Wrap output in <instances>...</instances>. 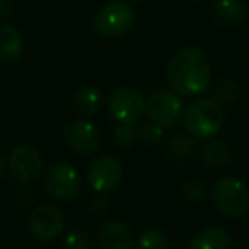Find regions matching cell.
<instances>
[{
  "mask_svg": "<svg viewBox=\"0 0 249 249\" xmlns=\"http://www.w3.org/2000/svg\"><path fill=\"white\" fill-rule=\"evenodd\" d=\"M166 82L178 97H197L210 87L212 70L207 54L200 48H181L170 58Z\"/></svg>",
  "mask_w": 249,
  "mask_h": 249,
  "instance_id": "1",
  "label": "cell"
},
{
  "mask_svg": "<svg viewBox=\"0 0 249 249\" xmlns=\"http://www.w3.org/2000/svg\"><path fill=\"white\" fill-rule=\"evenodd\" d=\"M187 132L192 138L209 139L224 125V110L212 99H198L183 110Z\"/></svg>",
  "mask_w": 249,
  "mask_h": 249,
  "instance_id": "2",
  "label": "cell"
},
{
  "mask_svg": "<svg viewBox=\"0 0 249 249\" xmlns=\"http://www.w3.org/2000/svg\"><path fill=\"white\" fill-rule=\"evenodd\" d=\"M212 200L217 210L231 219L243 217L249 210V188L236 177H222L212 185Z\"/></svg>",
  "mask_w": 249,
  "mask_h": 249,
  "instance_id": "3",
  "label": "cell"
},
{
  "mask_svg": "<svg viewBox=\"0 0 249 249\" xmlns=\"http://www.w3.org/2000/svg\"><path fill=\"white\" fill-rule=\"evenodd\" d=\"M136 22V12L124 0H112L102 5L93 17V27L104 37H119Z\"/></svg>",
  "mask_w": 249,
  "mask_h": 249,
  "instance_id": "4",
  "label": "cell"
},
{
  "mask_svg": "<svg viewBox=\"0 0 249 249\" xmlns=\"http://www.w3.org/2000/svg\"><path fill=\"white\" fill-rule=\"evenodd\" d=\"M183 102L168 89H154L146 99V112L161 127H175L183 119Z\"/></svg>",
  "mask_w": 249,
  "mask_h": 249,
  "instance_id": "5",
  "label": "cell"
},
{
  "mask_svg": "<svg viewBox=\"0 0 249 249\" xmlns=\"http://www.w3.org/2000/svg\"><path fill=\"white\" fill-rule=\"evenodd\" d=\"M108 112L119 124L134 125L146 112V99L132 87H117L108 97Z\"/></svg>",
  "mask_w": 249,
  "mask_h": 249,
  "instance_id": "6",
  "label": "cell"
},
{
  "mask_svg": "<svg viewBox=\"0 0 249 249\" xmlns=\"http://www.w3.org/2000/svg\"><path fill=\"white\" fill-rule=\"evenodd\" d=\"M44 187L50 197L59 202H68L80 194L82 178L76 168L70 163H56L44 177Z\"/></svg>",
  "mask_w": 249,
  "mask_h": 249,
  "instance_id": "7",
  "label": "cell"
},
{
  "mask_svg": "<svg viewBox=\"0 0 249 249\" xmlns=\"http://www.w3.org/2000/svg\"><path fill=\"white\" fill-rule=\"evenodd\" d=\"M27 229H29L31 236L36 237L37 241L50 243L63 234L65 217H63L61 210L56 209L54 205H50V203L37 205L27 217Z\"/></svg>",
  "mask_w": 249,
  "mask_h": 249,
  "instance_id": "8",
  "label": "cell"
},
{
  "mask_svg": "<svg viewBox=\"0 0 249 249\" xmlns=\"http://www.w3.org/2000/svg\"><path fill=\"white\" fill-rule=\"evenodd\" d=\"M7 168L19 183H34L43 175V158L31 146H17L10 151Z\"/></svg>",
  "mask_w": 249,
  "mask_h": 249,
  "instance_id": "9",
  "label": "cell"
},
{
  "mask_svg": "<svg viewBox=\"0 0 249 249\" xmlns=\"http://www.w3.org/2000/svg\"><path fill=\"white\" fill-rule=\"evenodd\" d=\"M122 164L114 156H100L90 164L87 180L97 194H110L122 181Z\"/></svg>",
  "mask_w": 249,
  "mask_h": 249,
  "instance_id": "10",
  "label": "cell"
},
{
  "mask_svg": "<svg viewBox=\"0 0 249 249\" xmlns=\"http://www.w3.org/2000/svg\"><path fill=\"white\" fill-rule=\"evenodd\" d=\"M65 142L76 154H93L102 144L100 131L90 121H73L65 129Z\"/></svg>",
  "mask_w": 249,
  "mask_h": 249,
  "instance_id": "11",
  "label": "cell"
},
{
  "mask_svg": "<svg viewBox=\"0 0 249 249\" xmlns=\"http://www.w3.org/2000/svg\"><path fill=\"white\" fill-rule=\"evenodd\" d=\"M209 17L220 27L234 29L248 20V7L243 0H212Z\"/></svg>",
  "mask_w": 249,
  "mask_h": 249,
  "instance_id": "12",
  "label": "cell"
},
{
  "mask_svg": "<svg viewBox=\"0 0 249 249\" xmlns=\"http://www.w3.org/2000/svg\"><path fill=\"white\" fill-rule=\"evenodd\" d=\"M100 249H134V236L131 227L117 219L107 220L99 231Z\"/></svg>",
  "mask_w": 249,
  "mask_h": 249,
  "instance_id": "13",
  "label": "cell"
},
{
  "mask_svg": "<svg viewBox=\"0 0 249 249\" xmlns=\"http://www.w3.org/2000/svg\"><path fill=\"white\" fill-rule=\"evenodd\" d=\"M231 236L224 227L212 226L198 231L192 237L188 249H229Z\"/></svg>",
  "mask_w": 249,
  "mask_h": 249,
  "instance_id": "14",
  "label": "cell"
},
{
  "mask_svg": "<svg viewBox=\"0 0 249 249\" xmlns=\"http://www.w3.org/2000/svg\"><path fill=\"white\" fill-rule=\"evenodd\" d=\"M24 43L20 33L12 26L0 24V63L9 65L20 58Z\"/></svg>",
  "mask_w": 249,
  "mask_h": 249,
  "instance_id": "15",
  "label": "cell"
},
{
  "mask_svg": "<svg viewBox=\"0 0 249 249\" xmlns=\"http://www.w3.org/2000/svg\"><path fill=\"white\" fill-rule=\"evenodd\" d=\"M202 156L209 166L212 168H226L227 164L232 160V151H231L229 144L226 141H220V139H212L209 141L202 149Z\"/></svg>",
  "mask_w": 249,
  "mask_h": 249,
  "instance_id": "16",
  "label": "cell"
},
{
  "mask_svg": "<svg viewBox=\"0 0 249 249\" xmlns=\"http://www.w3.org/2000/svg\"><path fill=\"white\" fill-rule=\"evenodd\" d=\"M73 107L82 115H93L102 105V93L95 87H82L73 95Z\"/></svg>",
  "mask_w": 249,
  "mask_h": 249,
  "instance_id": "17",
  "label": "cell"
},
{
  "mask_svg": "<svg viewBox=\"0 0 249 249\" xmlns=\"http://www.w3.org/2000/svg\"><path fill=\"white\" fill-rule=\"evenodd\" d=\"M195 153V139L190 134L185 132H177L171 138L170 144H168V154L171 160L175 161H183L192 158Z\"/></svg>",
  "mask_w": 249,
  "mask_h": 249,
  "instance_id": "18",
  "label": "cell"
},
{
  "mask_svg": "<svg viewBox=\"0 0 249 249\" xmlns=\"http://www.w3.org/2000/svg\"><path fill=\"white\" fill-rule=\"evenodd\" d=\"M168 246H170V239L166 232L158 227H149L139 234L136 249H168Z\"/></svg>",
  "mask_w": 249,
  "mask_h": 249,
  "instance_id": "19",
  "label": "cell"
},
{
  "mask_svg": "<svg viewBox=\"0 0 249 249\" xmlns=\"http://www.w3.org/2000/svg\"><path fill=\"white\" fill-rule=\"evenodd\" d=\"M237 99H239V87L234 82H231V80H222V82H219L213 87L212 100L219 107H222V105H232Z\"/></svg>",
  "mask_w": 249,
  "mask_h": 249,
  "instance_id": "20",
  "label": "cell"
},
{
  "mask_svg": "<svg viewBox=\"0 0 249 249\" xmlns=\"http://www.w3.org/2000/svg\"><path fill=\"white\" fill-rule=\"evenodd\" d=\"M138 136H139V141H141L142 144H146V146L158 144V142L163 139V127L158 125L156 122L148 121L141 125Z\"/></svg>",
  "mask_w": 249,
  "mask_h": 249,
  "instance_id": "21",
  "label": "cell"
},
{
  "mask_svg": "<svg viewBox=\"0 0 249 249\" xmlns=\"http://www.w3.org/2000/svg\"><path fill=\"white\" fill-rule=\"evenodd\" d=\"M181 194H183L185 198L192 200V202H198L207 195V187L197 178H190L181 185Z\"/></svg>",
  "mask_w": 249,
  "mask_h": 249,
  "instance_id": "22",
  "label": "cell"
},
{
  "mask_svg": "<svg viewBox=\"0 0 249 249\" xmlns=\"http://www.w3.org/2000/svg\"><path fill=\"white\" fill-rule=\"evenodd\" d=\"M65 249H90L89 234L83 231H70L63 239Z\"/></svg>",
  "mask_w": 249,
  "mask_h": 249,
  "instance_id": "23",
  "label": "cell"
},
{
  "mask_svg": "<svg viewBox=\"0 0 249 249\" xmlns=\"http://www.w3.org/2000/svg\"><path fill=\"white\" fill-rule=\"evenodd\" d=\"M136 141V131L134 125L127 124H119L114 131V142L121 148H129Z\"/></svg>",
  "mask_w": 249,
  "mask_h": 249,
  "instance_id": "24",
  "label": "cell"
},
{
  "mask_svg": "<svg viewBox=\"0 0 249 249\" xmlns=\"http://www.w3.org/2000/svg\"><path fill=\"white\" fill-rule=\"evenodd\" d=\"M12 9V2L10 0H0V20H5Z\"/></svg>",
  "mask_w": 249,
  "mask_h": 249,
  "instance_id": "25",
  "label": "cell"
},
{
  "mask_svg": "<svg viewBox=\"0 0 249 249\" xmlns=\"http://www.w3.org/2000/svg\"><path fill=\"white\" fill-rule=\"evenodd\" d=\"M3 171H5V161H3L2 154H0V180H2V177H3Z\"/></svg>",
  "mask_w": 249,
  "mask_h": 249,
  "instance_id": "26",
  "label": "cell"
},
{
  "mask_svg": "<svg viewBox=\"0 0 249 249\" xmlns=\"http://www.w3.org/2000/svg\"><path fill=\"white\" fill-rule=\"evenodd\" d=\"M131 2H146V0H131Z\"/></svg>",
  "mask_w": 249,
  "mask_h": 249,
  "instance_id": "27",
  "label": "cell"
},
{
  "mask_svg": "<svg viewBox=\"0 0 249 249\" xmlns=\"http://www.w3.org/2000/svg\"><path fill=\"white\" fill-rule=\"evenodd\" d=\"M194 2H205V0H194Z\"/></svg>",
  "mask_w": 249,
  "mask_h": 249,
  "instance_id": "28",
  "label": "cell"
}]
</instances>
